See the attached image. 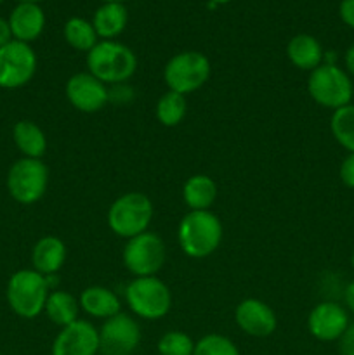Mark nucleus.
<instances>
[{
    "instance_id": "19",
    "label": "nucleus",
    "mask_w": 354,
    "mask_h": 355,
    "mask_svg": "<svg viewBox=\"0 0 354 355\" xmlns=\"http://www.w3.org/2000/svg\"><path fill=\"white\" fill-rule=\"evenodd\" d=\"M80 309L97 319H110L120 314V300L104 286H89L80 295Z\"/></svg>"
},
{
    "instance_id": "5",
    "label": "nucleus",
    "mask_w": 354,
    "mask_h": 355,
    "mask_svg": "<svg viewBox=\"0 0 354 355\" xmlns=\"http://www.w3.org/2000/svg\"><path fill=\"white\" fill-rule=\"evenodd\" d=\"M153 218V203L146 194L127 193L113 201L108 210V225L117 236L130 239L148 231Z\"/></svg>"
},
{
    "instance_id": "25",
    "label": "nucleus",
    "mask_w": 354,
    "mask_h": 355,
    "mask_svg": "<svg viewBox=\"0 0 354 355\" xmlns=\"http://www.w3.org/2000/svg\"><path fill=\"white\" fill-rule=\"evenodd\" d=\"M330 130L335 141L346 149L347 153H354V104L339 107L330 118Z\"/></svg>"
},
{
    "instance_id": "17",
    "label": "nucleus",
    "mask_w": 354,
    "mask_h": 355,
    "mask_svg": "<svg viewBox=\"0 0 354 355\" xmlns=\"http://www.w3.org/2000/svg\"><path fill=\"white\" fill-rule=\"evenodd\" d=\"M66 245L56 236H45L38 239L31 253L33 269L44 276H54L66 262Z\"/></svg>"
},
{
    "instance_id": "14",
    "label": "nucleus",
    "mask_w": 354,
    "mask_h": 355,
    "mask_svg": "<svg viewBox=\"0 0 354 355\" xmlns=\"http://www.w3.org/2000/svg\"><path fill=\"white\" fill-rule=\"evenodd\" d=\"M349 324L347 311L335 302H321L307 318L309 333L319 342H339Z\"/></svg>"
},
{
    "instance_id": "13",
    "label": "nucleus",
    "mask_w": 354,
    "mask_h": 355,
    "mask_svg": "<svg viewBox=\"0 0 354 355\" xmlns=\"http://www.w3.org/2000/svg\"><path fill=\"white\" fill-rule=\"evenodd\" d=\"M99 352V331L89 321L65 326L52 343V355H96Z\"/></svg>"
},
{
    "instance_id": "32",
    "label": "nucleus",
    "mask_w": 354,
    "mask_h": 355,
    "mask_svg": "<svg viewBox=\"0 0 354 355\" xmlns=\"http://www.w3.org/2000/svg\"><path fill=\"white\" fill-rule=\"evenodd\" d=\"M14 38H12V31H10V26H9V21L0 17V47H3V45H7Z\"/></svg>"
},
{
    "instance_id": "16",
    "label": "nucleus",
    "mask_w": 354,
    "mask_h": 355,
    "mask_svg": "<svg viewBox=\"0 0 354 355\" xmlns=\"http://www.w3.org/2000/svg\"><path fill=\"white\" fill-rule=\"evenodd\" d=\"M7 21H9L14 40L30 44L37 40L44 31L45 14L38 3H17Z\"/></svg>"
},
{
    "instance_id": "20",
    "label": "nucleus",
    "mask_w": 354,
    "mask_h": 355,
    "mask_svg": "<svg viewBox=\"0 0 354 355\" xmlns=\"http://www.w3.org/2000/svg\"><path fill=\"white\" fill-rule=\"evenodd\" d=\"M127 9L121 6V2L103 3L94 14L92 26L96 30L97 37H103L104 40L118 37L127 26Z\"/></svg>"
},
{
    "instance_id": "36",
    "label": "nucleus",
    "mask_w": 354,
    "mask_h": 355,
    "mask_svg": "<svg viewBox=\"0 0 354 355\" xmlns=\"http://www.w3.org/2000/svg\"><path fill=\"white\" fill-rule=\"evenodd\" d=\"M101 2H104V3H110V2H121V0H101Z\"/></svg>"
},
{
    "instance_id": "23",
    "label": "nucleus",
    "mask_w": 354,
    "mask_h": 355,
    "mask_svg": "<svg viewBox=\"0 0 354 355\" xmlns=\"http://www.w3.org/2000/svg\"><path fill=\"white\" fill-rule=\"evenodd\" d=\"M44 311L54 324L65 328V326L78 321L80 304L71 293H68V291L56 290L49 293Z\"/></svg>"
},
{
    "instance_id": "15",
    "label": "nucleus",
    "mask_w": 354,
    "mask_h": 355,
    "mask_svg": "<svg viewBox=\"0 0 354 355\" xmlns=\"http://www.w3.org/2000/svg\"><path fill=\"white\" fill-rule=\"evenodd\" d=\"M235 319L243 333L255 338H266L273 335L278 326L273 309L257 298H246L239 302L235 311Z\"/></svg>"
},
{
    "instance_id": "21",
    "label": "nucleus",
    "mask_w": 354,
    "mask_h": 355,
    "mask_svg": "<svg viewBox=\"0 0 354 355\" xmlns=\"http://www.w3.org/2000/svg\"><path fill=\"white\" fill-rule=\"evenodd\" d=\"M183 198L189 210H208L217 198V184L208 175L198 173L186 180Z\"/></svg>"
},
{
    "instance_id": "37",
    "label": "nucleus",
    "mask_w": 354,
    "mask_h": 355,
    "mask_svg": "<svg viewBox=\"0 0 354 355\" xmlns=\"http://www.w3.org/2000/svg\"><path fill=\"white\" fill-rule=\"evenodd\" d=\"M212 2H215V3H226V2H229V0H212Z\"/></svg>"
},
{
    "instance_id": "24",
    "label": "nucleus",
    "mask_w": 354,
    "mask_h": 355,
    "mask_svg": "<svg viewBox=\"0 0 354 355\" xmlns=\"http://www.w3.org/2000/svg\"><path fill=\"white\" fill-rule=\"evenodd\" d=\"M186 96L174 92V90L163 94L158 103H156V118H158L163 127H177L186 116Z\"/></svg>"
},
{
    "instance_id": "3",
    "label": "nucleus",
    "mask_w": 354,
    "mask_h": 355,
    "mask_svg": "<svg viewBox=\"0 0 354 355\" xmlns=\"http://www.w3.org/2000/svg\"><path fill=\"white\" fill-rule=\"evenodd\" d=\"M51 276L31 269L17 270L7 284V302L19 318L35 319L45 309L51 293Z\"/></svg>"
},
{
    "instance_id": "18",
    "label": "nucleus",
    "mask_w": 354,
    "mask_h": 355,
    "mask_svg": "<svg viewBox=\"0 0 354 355\" xmlns=\"http://www.w3.org/2000/svg\"><path fill=\"white\" fill-rule=\"evenodd\" d=\"M287 55L292 64L304 71H312L323 64L325 61V52H323L321 44L311 35H295L287 47Z\"/></svg>"
},
{
    "instance_id": "30",
    "label": "nucleus",
    "mask_w": 354,
    "mask_h": 355,
    "mask_svg": "<svg viewBox=\"0 0 354 355\" xmlns=\"http://www.w3.org/2000/svg\"><path fill=\"white\" fill-rule=\"evenodd\" d=\"M340 355H354V322L347 326L344 335L339 338Z\"/></svg>"
},
{
    "instance_id": "29",
    "label": "nucleus",
    "mask_w": 354,
    "mask_h": 355,
    "mask_svg": "<svg viewBox=\"0 0 354 355\" xmlns=\"http://www.w3.org/2000/svg\"><path fill=\"white\" fill-rule=\"evenodd\" d=\"M339 175L344 186L349 187V189H354V153H347L346 158L342 159Z\"/></svg>"
},
{
    "instance_id": "31",
    "label": "nucleus",
    "mask_w": 354,
    "mask_h": 355,
    "mask_svg": "<svg viewBox=\"0 0 354 355\" xmlns=\"http://www.w3.org/2000/svg\"><path fill=\"white\" fill-rule=\"evenodd\" d=\"M340 19L349 28H354V0H342L339 7Z\"/></svg>"
},
{
    "instance_id": "8",
    "label": "nucleus",
    "mask_w": 354,
    "mask_h": 355,
    "mask_svg": "<svg viewBox=\"0 0 354 355\" xmlns=\"http://www.w3.org/2000/svg\"><path fill=\"white\" fill-rule=\"evenodd\" d=\"M49 170L42 159L21 158L7 173L9 194L21 205H33L47 191Z\"/></svg>"
},
{
    "instance_id": "12",
    "label": "nucleus",
    "mask_w": 354,
    "mask_h": 355,
    "mask_svg": "<svg viewBox=\"0 0 354 355\" xmlns=\"http://www.w3.org/2000/svg\"><path fill=\"white\" fill-rule=\"evenodd\" d=\"M66 97L82 113H97L110 101L106 83L87 73H76L66 82Z\"/></svg>"
},
{
    "instance_id": "28",
    "label": "nucleus",
    "mask_w": 354,
    "mask_h": 355,
    "mask_svg": "<svg viewBox=\"0 0 354 355\" xmlns=\"http://www.w3.org/2000/svg\"><path fill=\"white\" fill-rule=\"evenodd\" d=\"M193 355H239V352L228 336L207 335L194 343Z\"/></svg>"
},
{
    "instance_id": "39",
    "label": "nucleus",
    "mask_w": 354,
    "mask_h": 355,
    "mask_svg": "<svg viewBox=\"0 0 354 355\" xmlns=\"http://www.w3.org/2000/svg\"><path fill=\"white\" fill-rule=\"evenodd\" d=\"M3 2V0H0V3H2Z\"/></svg>"
},
{
    "instance_id": "6",
    "label": "nucleus",
    "mask_w": 354,
    "mask_h": 355,
    "mask_svg": "<svg viewBox=\"0 0 354 355\" xmlns=\"http://www.w3.org/2000/svg\"><path fill=\"white\" fill-rule=\"evenodd\" d=\"M125 300L135 315L148 321H158L169 314L172 295L169 286L156 276L135 277L125 290Z\"/></svg>"
},
{
    "instance_id": "7",
    "label": "nucleus",
    "mask_w": 354,
    "mask_h": 355,
    "mask_svg": "<svg viewBox=\"0 0 354 355\" xmlns=\"http://www.w3.org/2000/svg\"><path fill=\"white\" fill-rule=\"evenodd\" d=\"M208 76H210V62L205 58V54L196 51L179 52L170 58L163 69V78L169 90L179 92L183 96L203 87Z\"/></svg>"
},
{
    "instance_id": "10",
    "label": "nucleus",
    "mask_w": 354,
    "mask_h": 355,
    "mask_svg": "<svg viewBox=\"0 0 354 355\" xmlns=\"http://www.w3.org/2000/svg\"><path fill=\"white\" fill-rule=\"evenodd\" d=\"M37 71V55L33 49L19 40L0 47V87L19 89L26 85Z\"/></svg>"
},
{
    "instance_id": "22",
    "label": "nucleus",
    "mask_w": 354,
    "mask_h": 355,
    "mask_svg": "<svg viewBox=\"0 0 354 355\" xmlns=\"http://www.w3.org/2000/svg\"><path fill=\"white\" fill-rule=\"evenodd\" d=\"M14 142L17 149L24 155V158L40 159L47 149V139L44 130L37 123L30 120H21L14 125Z\"/></svg>"
},
{
    "instance_id": "35",
    "label": "nucleus",
    "mask_w": 354,
    "mask_h": 355,
    "mask_svg": "<svg viewBox=\"0 0 354 355\" xmlns=\"http://www.w3.org/2000/svg\"><path fill=\"white\" fill-rule=\"evenodd\" d=\"M17 3H38L40 0H16Z\"/></svg>"
},
{
    "instance_id": "38",
    "label": "nucleus",
    "mask_w": 354,
    "mask_h": 355,
    "mask_svg": "<svg viewBox=\"0 0 354 355\" xmlns=\"http://www.w3.org/2000/svg\"><path fill=\"white\" fill-rule=\"evenodd\" d=\"M351 266H353V269H354V252H353V255H351Z\"/></svg>"
},
{
    "instance_id": "27",
    "label": "nucleus",
    "mask_w": 354,
    "mask_h": 355,
    "mask_svg": "<svg viewBox=\"0 0 354 355\" xmlns=\"http://www.w3.org/2000/svg\"><path fill=\"white\" fill-rule=\"evenodd\" d=\"M194 342L187 333L169 331L160 338L158 354L160 355H193Z\"/></svg>"
},
{
    "instance_id": "1",
    "label": "nucleus",
    "mask_w": 354,
    "mask_h": 355,
    "mask_svg": "<svg viewBox=\"0 0 354 355\" xmlns=\"http://www.w3.org/2000/svg\"><path fill=\"white\" fill-rule=\"evenodd\" d=\"M177 239L187 257L205 259L221 245L222 224L210 210H189L177 227Z\"/></svg>"
},
{
    "instance_id": "34",
    "label": "nucleus",
    "mask_w": 354,
    "mask_h": 355,
    "mask_svg": "<svg viewBox=\"0 0 354 355\" xmlns=\"http://www.w3.org/2000/svg\"><path fill=\"white\" fill-rule=\"evenodd\" d=\"M344 62H346V71L349 73V76H353L354 78V45H351V47L346 51Z\"/></svg>"
},
{
    "instance_id": "4",
    "label": "nucleus",
    "mask_w": 354,
    "mask_h": 355,
    "mask_svg": "<svg viewBox=\"0 0 354 355\" xmlns=\"http://www.w3.org/2000/svg\"><path fill=\"white\" fill-rule=\"evenodd\" d=\"M307 90L312 101L333 111L351 104L354 96V85L349 73L328 62H323L312 69L307 80Z\"/></svg>"
},
{
    "instance_id": "11",
    "label": "nucleus",
    "mask_w": 354,
    "mask_h": 355,
    "mask_svg": "<svg viewBox=\"0 0 354 355\" xmlns=\"http://www.w3.org/2000/svg\"><path fill=\"white\" fill-rule=\"evenodd\" d=\"M141 342V329L135 319L128 314L113 315L106 319L99 331L101 355H132Z\"/></svg>"
},
{
    "instance_id": "40",
    "label": "nucleus",
    "mask_w": 354,
    "mask_h": 355,
    "mask_svg": "<svg viewBox=\"0 0 354 355\" xmlns=\"http://www.w3.org/2000/svg\"><path fill=\"white\" fill-rule=\"evenodd\" d=\"M0 355H2V354H0Z\"/></svg>"
},
{
    "instance_id": "26",
    "label": "nucleus",
    "mask_w": 354,
    "mask_h": 355,
    "mask_svg": "<svg viewBox=\"0 0 354 355\" xmlns=\"http://www.w3.org/2000/svg\"><path fill=\"white\" fill-rule=\"evenodd\" d=\"M65 38L73 49L82 52H89L97 44V33L92 23L82 17H71L65 24Z\"/></svg>"
},
{
    "instance_id": "2",
    "label": "nucleus",
    "mask_w": 354,
    "mask_h": 355,
    "mask_svg": "<svg viewBox=\"0 0 354 355\" xmlns=\"http://www.w3.org/2000/svg\"><path fill=\"white\" fill-rule=\"evenodd\" d=\"M87 68L90 75L96 76L108 85H120L132 78L137 69V58L124 44L113 40L97 42L87 52Z\"/></svg>"
},
{
    "instance_id": "9",
    "label": "nucleus",
    "mask_w": 354,
    "mask_h": 355,
    "mask_svg": "<svg viewBox=\"0 0 354 355\" xmlns=\"http://www.w3.org/2000/svg\"><path fill=\"white\" fill-rule=\"evenodd\" d=\"M121 259L135 277L155 276L165 263V243L158 234L146 231L127 239Z\"/></svg>"
},
{
    "instance_id": "33",
    "label": "nucleus",
    "mask_w": 354,
    "mask_h": 355,
    "mask_svg": "<svg viewBox=\"0 0 354 355\" xmlns=\"http://www.w3.org/2000/svg\"><path fill=\"white\" fill-rule=\"evenodd\" d=\"M344 302H346L347 309L354 314V281L347 284L346 290H344Z\"/></svg>"
}]
</instances>
